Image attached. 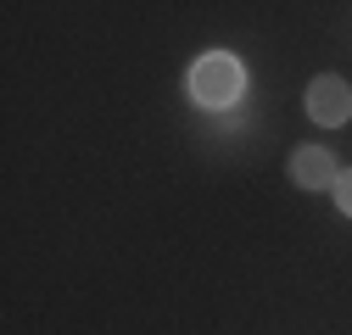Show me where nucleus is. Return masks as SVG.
<instances>
[{"label":"nucleus","mask_w":352,"mask_h":335,"mask_svg":"<svg viewBox=\"0 0 352 335\" xmlns=\"http://www.w3.org/2000/svg\"><path fill=\"white\" fill-rule=\"evenodd\" d=\"M190 95H196L201 106H230V101L241 95V62L224 56V51L201 56L196 73H190Z\"/></svg>","instance_id":"1"},{"label":"nucleus","mask_w":352,"mask_h":335,"mask_svg":"<svg viewBox=\"0 0 352 335\" xmlns=\"http://www.w3.org/2000/svg\"><path fill=\"white\" fill-rule=\"evenodd\" d=\"M307 117L324 123V129L346 123V117H352V90H346V78L319 73V78H314V90H307Z\"/></svg>","instance_id":"2"},{"label":"nucleus","mask_w":352,"mask_h":335,"mask_svg":"<svg viewBox=\"0 0 352 335\" xmlns=\"http://www.w3.org/2000/svg\"><path fill=\"white\" fill-rule=\"evenodd\" d=\"M291 179L302 185V190H336V157L324 151V146H302L296 157H291Z\"/></svg>","instance_id":"3"},{"label":"nucleus","mask_w":352,"mask_h":335,"mask_svg":"<svg viewBox=\"0 0 352 335\" xmlns=\"http://www.w3.org/2000/svg\"><path fill=\"white\" fill-rule=\"evenodd\" d=\"M336 201H341V213H352V174L336 179Z\"/></svg>","instance_id":"4"}]
</instances>
